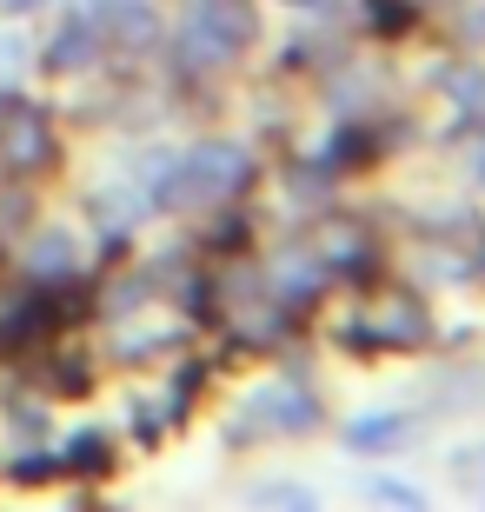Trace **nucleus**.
<instances>
[{
    "mask_svg": "<svg viewBox=\"0 0 485 512\" xmlns=\"http://www.w3.org/2000/svg\"><path fill=\"white\" fill-rule=\"evenodd\" d=\"M246 173V160L233 147H200L187 160V167L173 173V187H167V200H200V193H220V187H233Z\"/></svg>",
    "mask_w": 485,
    "mask_h": 512,
    "instance_id": "f257e3e1",
    "label": "nucleus"
},
{
    "mask_svg": "<svg viewBox=\"0 0 485 512\" xmlns=\"http://www.w3.org/2000/svg\"><path fill=\"white\" fill-rule=\"evenodd\" d=\"M399 433H406V419H359V426H353V446H392Z\"/></svg>",
    "mask_w": 485,
    "mask_h": 512,
    "instance_id": "f03ea898",
    "label": "nucleus"
},
{
    "mask_svg": "<svg viewBox=\"0 0 485 512\" xmlns=\"http://www.w3.org/2000/svg\"><path fill=\"white\" fill-rule=\"evenodd\" d=\"M452 94L466 100V107H479V100H485V80L479 74H459V87H452Z\"/></svg>",
    "mask_w": 485,
    "mask_h": 512,
    "instance_id": "7ed1b4c3",
    "label": "nucleus"
},
{
    "mask_svg": "<svg viewBox=\"0 0 485 512\" xmlns=\"http://www.w3.org/2000/svg\"><path fill=\"white\" fill-rule=\"evenodd\" d=\"M466 479H485V453H466V466H459Z\"/></svg>",
    "mask_w": 485,
    "mask_h": 512,
    "instance_id": "20e7f679",
    "label": "nucleus"
}]
</instances>
